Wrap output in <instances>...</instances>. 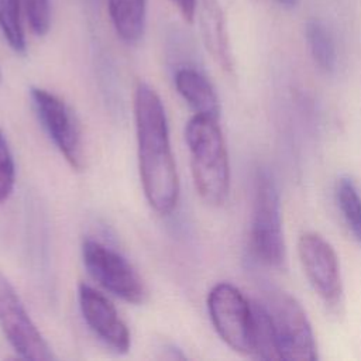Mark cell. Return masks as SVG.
Segmentation results:
<instances>
[{
    "instance_id": "cell-1",
    "label": "cell",
    "mask_w": 361,
    "mask_h": 361,
    "mask_svg": "<svg viewBox=\"0 0 361 361\" xmlns=\"http://www.w3.org/2000/svg\"><path fill=\"white\" fill-rule=\"evenodd\" d=\"M138 171L148 204L171 214L179 200V176L171 148L164 103L152 86L138 82L134 90Z\"/></svg>"
},
{
    "instance_id": "cell-2",
    "label": "cell",
    "mask_w": 361,
    "mask_h": 361,
    "mask_svg": "<svg viewBox=\"0 0 361 361\" xmlns=\"http://www.w3.org/2000/svg\"><path fill=\"white\" fill-rule=\"evenodd\" d=\"M185 140L199 196L210 206L224 204L230 192V162L219 118L195 114L186 123Z\"/></svg>"
},
{
    "instance_id": "cell-3",
    "label": "cell",
    "mask_w": 361,
    "mask_h": 361,
    "mask_svg": "<svg viewBox=\"0 0 361 361\" xmlns=\"http://www.w3.org/2000/svg\"><path fill=\"white\" fill-rule=\"evenodd\" d=\"M250 247L255 259L267 267L281 268L285 262L279 190L267 168H258L254 178Z\"/></svg>"
},
{
    "instance_id": "cell-4",
    "label": "cell",
    "mask_w": 361,
    "mask_h": 361,
    "mask_svg": "<svg viewBox=\"0 0 361 361\" xmlns=\"http://www.w3.org/2000/svg\"><path fill=\"white\" fill-rule=\"evenodd\" d=\"M259 302L269 317L279 358L314 361L317 345L312 324L296 298L279 288H267Z\"/></svg>"
},
{
    "instance_id": "cell-5",
    "label": "cell",
    "mask_w": 361,
    "mask_h": 361,
    "mask_svg": "<svg viewBox=\"0 0 361 361\" xmlns=\"http://www.w3.org/2000/svg\"><path fill=\"white\" fill-rule=\"evenodd\" d=\"M207 312L219 337L235 353L254 357V310L238 288L216 283L207 293Z\"/></svg>"
},
{
    "instance_id": "cell-6",
    "label": "cell",
    "mask_w": 361,
    "mask_h": 361,
    "mask_svg": "<svg viewBox=\"0 0 361 361\" xmlns=\"http://www.w3.org/2000/svg\"><path fill=\"white\" fill-rule=\"evenodd\" d=\"M82 259L87 274L114 296L134 305L147 298L145 285L131 262L104 243L86 238L82 244Z\"/></svg>"
},
{
    "instance_id": "cell-7",
    "label": "cell",
    "mask_w": 361,
    "mask_h": 361,
    "mask_svg": "<svg viewBox=\"0 0 361 361\" xmlns=\"http://www.w3.org/2000/svg\"><path fill=\"white\" fill-rule=\"evenodd\" d=\"M30 97L34 111L65 161L75 171L85 166V148L79 121L73 110L59 96L42 87H31Z\"/></svg>"
},
{
    "instance_id": "cell-8",
    "label": "cell",
    "mask_w": 361,
    "mask_h": 361,
    "mask_svg": "<svg viewBox=\"0 0 361 361\" xmlns=\"http://www.w3.org/2000/svg\"><path fill=\"white\" fill-rule=\"evenodd\" d=\"M0 330L23 360L51 361L55 354L27 312L18 292L0 271Z\"/></svg>"
},
{
    "instance_id": "cell-9",
    "label": "cell",
    "mask_w": 361,
    "mask_h": 361,
    "mask_svg": "<svg viewBox=\"0 0 361 361\" xmlns=\"http://www.w3.org/2000/svg\"><path fill=\"white\" fill-rule=\"evenodd\" d=\"M298 255L313 290L326 306L337 309L343 300V282L333 245L319 233L306 231L298 240Z\"/></svg>"
},
{
    "instance_id": "cell-10",
    "label": "cell",
    "mask_w": 361,
    "mask_h": 361,
    "mask_svg": "<svg viewBox=\"0 0 361 361\" xmlns=\"http://www.w3.org/2000/svg\"><path fill=\"white\" fill-rule=\"evenodd\" d=\"M78 302L87 327L106 347L118 354L130 351V330L109 298L82 282L78 286Z\"/></svg>"
},
{
    "instance_id": "cell-11",
    "label": "cell",
    "mask_w": 361,
    "mask_h": 361,
    "mask_svg": "<svg viewBox=\"0 0 361 361\" xmlns=\"http://www.w3.org/2000/svg\"><path fill=\"white\" fill-rule=\"evenodd\" d=\"M196 14L207 52L224 72H233L234 58L224 13L219 0H197Z\"/></svg>"
},
{
    "instance_id": "cell-12",
    "label": "cell",
    "mask_w": 361,
    "mask_h": 361,
    "mask_svg": "<svg viewBox=\"0 0 361 361\" xmlns=\"http://www.w3.org/2000/svg\"><path fill=\"white\" fill-rule=\"evenodd\" d=\"M173 82L178 93L195 110V114L220 117L219 96L200 71L192 66H180L175 71Z\"/></svg>"
},
{
    "instance_id": "cell-13",
    "label": "cell",
    "mask_w": 361,
    "mask_h": 361,
    "mask_svg": "<svg viewBox=\"0 0 361 361\" xmlns=\"http://www.w3.org/2000/svg\"><path fill=\"white\" fill-rule=\"evenodd\" d=\"M148 0H107L109 16L118 38L137 44L145 31Z\"/></svg>"
},
{
    "instance_id": "cell-14",
    "label": "cell",
    "mask_w": 361,
    "mask_h": 361,
    "mask_svg": "<svg viewBox=\"0 0 361 361\" xmlns=\"http://www.w3.org/2000/svg\"><path fill=\"white\" fill-rule=\"evenodd\" d=\"M305 38L317 69L331 75L337 66V51L329 27L319 18H310L305 25Z\"/></svg>"
},
{
    "instance_id": "cell-15",
    "label": "cell",
    "mask_w": 361,
    "mask_h": 361,
    "mask_svg": "<svg viewBox=\"0 0 361 361\" xmlns=\"http://www.w3.org/2000/svg\"><path fill=\"white\" fill-rule=\"evenodd\" d=\"M334 196L348 231L361 244V195L350 176L344 175L336 180Z\"/></svg>"
},
{
    "instance_id": "cell-16",
    "label": "cell",
    "mask_w": 361,
    "mask_h": 361,
    "mask_svg": "<svg viewBox=\"0 0 361 361\" xmlns=\"http://www.w3.org/2000/svg\"><path fill=\"white\" fill-rule=\"evenodd\" d=\"M21 8V0H0V31L17 54H24L27 48Z\"/></svg>"
},
{
    "instance_id": "cell-17",
    "label": "cell",
    "mask_w": 361,
    "mask_h": 361,
    "mask_svg": "<svg viewBox=\"0 0 361 361\" xmlns=\"http://www.w3.org/2000/svg\"><path fill=\"white\" fill-rule=\"evenodd\" d=\"M254 310V358L281 360L269 317L259 300L252 302Z\"/></svg>"
},
{
    "instance_id": "cell-18",
    "label": "cell",
    "mask_w": 361,
    "mask_h": 361,
    "mask_svg": "<svg viewBox=\"0 0 361 361\" xmlns=\"http://www.w3.org/2000/svg\"><path fill=\"white\" fill-rule=\"evenodd\" d=\"M24 14L31 31L44 37L51 28V0H21Z\"/></svg>"
},
{
    "instance_id": "cell-19",
    "label": "cell",
    "mask_w": 361,
    "mask_h": 361,
    "mask_svg": "<svg viewBox=\"0 0 361 361\" xmlns=\"http://www.w3.org/2000/svg\"><path fill=\"white\" fill-rule=\"evenodd\" d=\"M16 183V164L8 142L0 130V203L8 199Z\"/></svg>"
},
{
    "instance_id": "cell-20",
    "label": "cell",
    "mask_w": 361,
    "mask_h": 361,
    "mask_svg": "<svg viewBox=\"0 0 361 361\" xmlns=\"http://www.w3.org/2000/svg\"><path fill=\"white\" fill-rule=\"evenodd\" d=\"M171 1L188 23H192L195 20L196 10H197V0H171Z\"/></svg>"
},
{
    "instance_id": "cell-21",
    "label": "cell",
    "mask_w": 361,
    "mask_h": 361,
    "mask_svg": "<svg viewBox=\"0 0 361 361\" xmlns=\"http://www.w3.org/2000/svg\"><path fill=\"white\" fill-rule=\"evenodd\" d=\"M275 1L283 7H293L298 3V0H275Z\"/></svg>"
},
{
    "instance_id": "cell-22",
    "label": "cell",
    "mask_w": 361,
    "mask_h": 361,
    "mask_svg": "<svg viewBox=\"0 0 361 361\" xmlns=\"http://www.w3.org/2000/svg\"><path fill=\"white\" fill-rule=\"evenodd\" d=\"M1 79H3V73H1V69H0V82H1Z\"/></svg>"
},
{
    "instance_id": "cell-23",
    "label": "cell",
    "mask_w": 361,
    "mask_h": 361,
    "mask_svg": "<svg viewBox=\"0 0 361 361\" xmlns=\"http://www.w3.org/2000/svg\"><path fill=\"white\" fill-rule=\"evenodd\" d=\"M89 1H97V0H89Z\"/></svg>"
}]
</instances>
